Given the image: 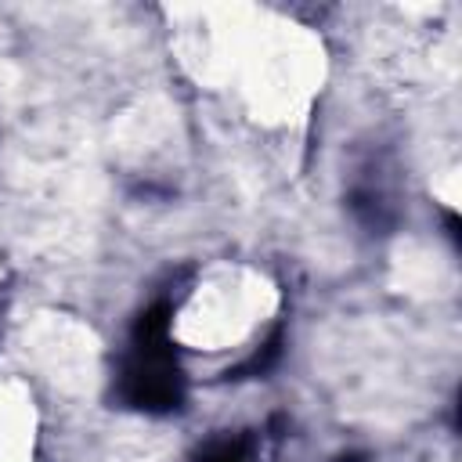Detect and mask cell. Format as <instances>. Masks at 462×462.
<instances>
[{
  "instance_id": "1",
  "label": "cell",
  "mask_w": 462,
  "mask_h": 462,
  "mask_svg": "<svg viewBox=\"0 0 462 462\" xmlns=\"http://www.w3.org/2000/svg\"><path fill=\"white\" fill-rule=\"evenodd\" d=\"M173 307L170 300H155L137 314L130 346L119 361L116 397L144 415H170L184 404V372L170 339Z\"/></svg>"
},
{
  "instance_id": "2",
  "label": "cell",
  "mask_w": 462,
  "mask_h": 462,
  "mask_svg": "<svg viewBox=\"0 0 462 462\" xmlns=\"http://www.w3.org/2000/svg\"><path fill=\"white\" fill-rule=\"evenodd\" d=\"M191 462H260V437L253 433H227L209 440L191 455Z\"/></svg>"
},
{
  "instance_id": "3",
  "label": "cell",
  "mask_w": 462,
  "mask_h": 462,
  "mask_svg": "<svg viewBox=\"0 0 462 462\" xmlns=\"http://www.w3.org/2000/svg\"><path fill=\"white\" fill-rule=\"evenodd\" d=\"M350 209H354V217H357L368 231H386V227H393V206H390L386 195L375 191V188H357V191L350 195Z\"/></svg>"
},
{
  "instance_id": "4",
  "label": "cell",
  "mask_w": 462,
  "mask_h": 462,
  "mask_svg": "<svg viewBox=\"0 0 462 462\" xmlns=\"http://www.w3.org/2000/svg\"><path fill=\"white\" fill-rule=\"evenodd\" d=\"M282 328L267 339V343H260L242 365H235V368H227V379H256V375H267L278 361H282Z\"/></svg>"
},
{
  "instance_id": "5",
  "label": "cell",
  "mask_w": 462,
  "mask_h": 462,
  "mask_svg": "<svg viewBox=\"0 0 462 462\" xmlns=\"http://www.w3.org/2000/svg\"><path fill=\"white\" fill-rule=\"evenodd\" d=\"M336 462H368V455H361V451H350V455H339Z\"/></svg>"
}]
</instances>
